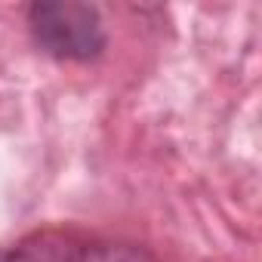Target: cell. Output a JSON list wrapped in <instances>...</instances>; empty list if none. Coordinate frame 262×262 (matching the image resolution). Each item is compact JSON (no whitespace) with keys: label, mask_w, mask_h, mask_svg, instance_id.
Returning <instances> with one entry per match:
<instances>
[{"label":"cell","mask_w":262,"mask_h":262,"mask_svg":"<svg viewBox=\"0 0 262 262\" xmlns=\"http://www.w3.org/2000/svg\"><path fill=\"white\" fill-rule=\"evenodd\" d=\"M28 31L34 47L59 62H93L108 47L99 10L93 4H77V0H37V4H31Z\"/></svg>","instance_id":"cell-1"},{"label":"cell","mask_w":262,"mask_h":262,"mask_svg":"<svg viewBox=\"0 0 262 262\" xmlns=\"http://www.w3.org/2000/svg\"><path fill=\"white\" fill-rule=\"evenodd\" d=\"M86 244L90 241L77 237L74 231L43 228V231L25 234L16 244L4 247L0 250V262H83Z\"/></svg>","instance_id":"cell-2"},{"label":"cell","mask_w":262,"mask_h":262,"mask_svg":"<svg viewBox=\"0 0 262 262\" xmlns=\"http://www.w3.org/2000/svg\"><path fill=\"white\" fill-rule=\"evenodd\" d=\"M83 262H158V259L145 247H136V244H102V241H90Z\"/></svg>","instance_id":"cell-3"}]
</instances>
